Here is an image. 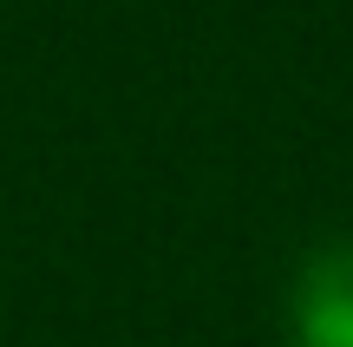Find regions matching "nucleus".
I'll use <instances>...</instances> for the list:
<instances>
[{"instance_id": "nucleus-1", "label": "nucleus", "mask_w": 353, "mask_h": 347, "mask_svg": "<svg viewBox=\"0 0 353 347\" xmlns=\"http://www.w3.org/2000/svg\"><path fill=\"white\" fill-rule=\"evenodd\" d=\"M294 347H353V243L314 249L288 288Z\"/></svg>"}]
</instances>
